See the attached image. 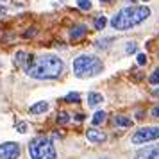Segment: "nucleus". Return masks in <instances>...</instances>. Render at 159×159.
<instances>
[{
  "mask_svg": "<svg viewBox=\"0 0 159 159\" xmlns=\"http://www.w3.org/2000/svg\"><path fill=\"white\" fill-rule=\"evenodd\" d=\"M29 59H30L29 54H25V52L20 50V52H16V56H15V65L16 66H27Z\"/></svg>",
  "mask_w": 159,
  "mask_h": 159,
  "instance_id": "10",
  "label": "nucleus"
},
{
  "mask_svg": "<svg viewBox=\"0 0 159 159\" xmlns=\"http://www.w3.org/2000/svg\"><path fill=\"white\" fill-rule=\"evenodd\" d=\"M68 120H70V116H68V113H65V111H61L57 115V123H68Z\"/></svg>",
  "mask_w": 159,
  "mask_h": 159,
  "instance_id": "18",
  "label": "nucleus"
},
{
  "mask_svg": "<svg viewBox=\"0 0 159 159\" xmlns=\"http://www.w3.org/2000/svg\"><path fill=\"white\" fill-rule=\"evenodd\" d=\"M65 70V63L57 57V56H39V57H32L30 56L29 63L25 66V72L32 79L39 80H48V79H57Z\"/></svg>",
  "mask_w": 159,
  "mask_h": 159,
  "instance_id": "1",
  "label": "nucleus"
},
{
  "mask_svg": "<svg viewBox=\"0 0 159 159\" xmlns=\"http://www.w3.org/2000/svg\"><path fill=\"white\" fill-rule=\"evenodd\" d=\"M104 120H106V113H104V111H97L93 115V120H91V122H93V125H100Z\"/></svg>",
  "mask_w": 159,
  "mask_h": 159,
  "instance_id": "14",
  "label": "nucleus"
},
{
  "mask_svg": "<svg viewBox=\"0 0 159 159\" xmlns=\"http://www.w3.org/2000/svg\"><path fill=\"white\" fill-rule=\"evenodd\" d=\"M73 73L79 77V79H88V77H95L104 70V65L102 61L97 56H88V54H82L79 57H75L73 61Z\"/></svg>",
  "mask_w": 159,
  "mask_h": 159,
  "instance_id": "3",
  "label": "nucleus"
},
{
  "mask_svg": "<svg viewBox=\"0 0 159 159\" xmlns=\"http://www.w3.org/2000/svg\"><path fill=\"white\" fill-rule=\"evenodd\" d=\"M154 95H159V88H156V89H154Z\"/></svg>",
  "mask_w": 159,
  "mask_h": 159,
  "instance_id": "28",
  "label": "nucleus"
},
{
  "mask_svg": "<svg viewBox=\"0 0 159 159\" xmlns=\"http://www.w3.org/2000/svg\"><path fill=\"white\" fill-rule=\"evenodd\" d=\"M20 157V145L15 141L0 145V159H18Z\"/></svg>",
  "mask_w": 159,
  "mask_h": 159,
  "instance_id": "6",
  "label": "nucleus"
},
{
  "mask_svg": "<svg viewBox=\"0 0 159 159\" xmlns=\"http://www.w3.org/2000/svg\"><path fill=\"white\" fill-rule=\"evenodd\" d=\"M134 159H159V145H147L139 148Z\"/></svg>",
  "mask_w": 159,
  "mask_h": 159,
  "instance_id": "7",
  "label": "nucleus"
},
{
  "mask_svg": "<svg viewBox=\"0 0 159 159\" xmlns=\"http://www.w3.org/2000/svg\"><path fill=\"white\" fill-rule=\"evenodd\" d=\"M136 61H138V65L139 66H143V65H147V56H145V54H138L136 56Z\"/></svg>",
  "mask_w": 159,
  "mask_h": 159,
  "instance_id": "22",
  "label": "nucleus"
},
{
  "mask_svg": "<svg viewBox=\"0 0 159 159\" xmlns=\"http://www.w3.org/2000/svg\"><path fill=\"white\" fill-rule=\"evenodd\" d=\"M100 102H104V97H102L100 93H95V91H93V93H89V95H88V104H89L91 107L98 106Z\"/></svg>",
  "mask_w": 159,
  "mask_h": 159,
  "instance_id": "13",
  "label": "nucleus"
},
{
  "mask_svg": "<svg viewBox=\"0 0 159 159\" xmlns=\"http://www.w3.org/2000/svg\"><path fill=\"white\" fill-rule=\"evenodd\" d=\"M106 23H107V20L104 18V16H98V18H95V29H104L106 27Z\"/></svg>",
  "mask_w": 159,
  "mask_h": 159,
  "instance_id": "16",
  "label": "nucleus"
},
{
  "mask_svg": "<svg viewBox=\"0 0 159 159\" xmlns=\"http://www.w3.org/2000/svg\"><path fill=\"white\" fill-rule=\"evenodd\" d=\"M29 154L30 159H56V147L52 143V139L45 136H36L34 139H30L29 143Z\"/></svg>",
  "mask_w": 159,
  "mask_h": 159,
  "instance_id": "4",
  "label": "nucleus"
},
{
  "mask_svg": "<svg viewBox=\"0 0 159 159\" xmlns=\"http://www.w3.org/2000/svg\"><path fill=\"white\" fill-rule=\"evenodd\" d=\"M109 43H111V38H106V39H100L97 41V48H107Z\"/></svg>",
  "mask_w": 159,
  "mask_h": 159,
  "instance_id": "19",
  "label": "nucleus"
},
{
  "mask_svg": "<svg viewBox=\"0 0 159 159\" xmlns=\"http://www.w3.org/2000/svg\"><path fill=\"white\" fill-rule=\"evenodd\" d=\"M86 138L91 141V143H104V141L107 139V136H106L104 132H100V130H97V129H88L86 130Z\"/></svg>",
  "mask_w": 159,
  "mask_h": 159,
  "instance_id": "8",
  "label": "nucleus"
},
{
  "mask_svg": "<svg viewBox=\"0 0 159 159\" xmlns=\"http://www.w3.org/2000/svg\"><path fill=\"white\" fill-rule=\"evenodd\" d=\"M130 2H136V0H130Z\"/></svg>",
  "mask_w": 159,
  "mask_h": 159,
  "instance_id": "31",
  "label": "nucleus"
},
{
  "mask_svg": "<svg viewBox=\"0 0 159 159\" xmlns=\"http://www.w3.org/2000/svg\"><path fill=\"white\" fill-rule=\"evenodd\" d=\"M150 82H152V84H157V82H159V68H156L154 73L150 75Z\"/></svg>",
  "mask_w": 159,
  "mask_h": 159,
  "instance_id": "21",
  "label": "nucleus"
},
{
  "mask_svg": "<svg viewBox=\"0 0 159 159\" xmlns=\"http://www.w3.org/2000/svg\"><path fill=\"white\" fill-rule=\"evenodd\" d=\"M150 115H152V116H156V118H159V106H156V107H152Z\"/></svg>",
  "mask_w": 159,
  "mask_h": 159,
  "instance_id": "24",
  "label": "nucleus"
},
{
  "mask_svg": "<svg viewBox=\"0 0 159 159\" xmlns=\"http://www.w3.org/2000/svg\"><path fill=\"white\" fill-rule=\"evenodd\" d=\"M34 34H36V30L32 29V30H27V32H25V38H30V36H34Z\"/></svg>",
  "mask_w": 159,
  "mask_h": 159,
  "instance_id": "25",
  "label": "nucleus"
},
{
  "mask_svg": "<svg viewBox=\"0 0 159 159\" xmlns=\"http://www.w3.org/2000/svg\"><path fill=\"white\" fill-rule=\"evenodd\" d=\"M115 125H118V127H130V125H132V120L127 118V116H123V115H116L115 116Z\"/></svg>",
  "mask_w": 159,
  "mask_h": 159,
  "instance_id": "12",
  "label": "nucleus"
},
{
  "mask_svg": "<svg viewBox=\"0 0 159 159\" xmlns=\"http://www.w3.org/2000/svg\"><path fill=\"white\" fill-rule=\"evenodd\" d=\"M77 6L80 9H84V11H89L91 9V2L89 0H77Z\"/></svg>",
  "mask_w": 159,
  "mask_h": 159,
  "instance_id": "17",
  "label": "nucleus"
},
{
  "mask_svg": "<svg viewBox=\"0 0 159 159\" xmlns=\"http://www.w3.org/2000/svg\"><path fill=\"white\" fill-rule=\"evenodd\" d=\"M65 100L70 102V104H73V102L77 104V102H80V95H79V93H73V91H72V93H68V95L65 97Z\"/></svg>",
  "mask_w": 159,
  "mask_h": 159,
  "instance_id": "15",
  "label": "nucleus"
},
{
  "mask_svg": "<svg viewBox=\"0 0 159 159\" xmlns=\"http://www.w3.org/2000/svg\"><path fill=\"white\" fill-rule=\"evenodd\" d=\"M77 120H79V122H80V120H84V115H82V113H79V115H77Z\"/></svg>",
  "mask_w": 159,
  "mask_h": 159,
  "instance_id": "26",
  "label": "nucleus"
},
{
  "mask_svg": "<svg viewBox=\"0 0 159 159\" xmlns=\"http://www.w3.org/2000/svg\"><path fill=\"white\" fill-rule=\"evenodd\" d=\"M100 159H107V157H100Z\"/></svg>",
  "mask_w": 159,
  "mask_h": 159,
  "instance_id": "30",
  "label": "nucleus"
},
{
  "mask_svg": "<svg viewBox=\"0 0 159 159\" xmlns=\"http://www.w3.org/2000/svg\"><path fill=\"white\" fill-rule=\"evenodd\" d=\"M48 111V102H36L34 106H30V115H43V113H47Z\"/></svg>",
  "mask_w": 159,
  "mask_h": 159,
  "instance_id": "9",
  "label": "nucleus"
},
{
  "mask_svg": "<svg viewBox=\"0 0 159 159\" xmlns=\"http://www.w3.org/2000/svg\"><path fill=\"white\" fill-rule=\"evenodd\" d=\"M100 2H109V0H100Z\"/></svg>",
  "mask_w": 159,
  "mask_h": 159,
  "instance_id": "29",
  "label": "nucleus"
},
{
  "mask_svg": "<svg viewBox=\"0 0 159 159\" xmlns=\"http://www.w3.org/2000/svg\"><path fill=\"white\" fill-rule=\"evenodd\" d=\"M154 139H159V127H143V129H138L130 141L134 145H141V143H148V141H154Z\"/></svg>",
  "mask_w": 159,
  "mask_h": 159,
  "instance_id": "5",
  "label": "nucleus"
},
{
  "mask_svg": "<svg viewBox=\"0 0 159 159\" xmlns=\"http://www.w3.org/2000/svg\"><path fill=\"white\" fill-rule=\"evenodd\" d=\"M150 16V9L147 6H130L123 7L111 18V27L116 30H129L139 25Z\"/></svg>",
  "mask_w": 159,
  "mask_h": 159,
  "instance_id": "2",
  "label": "nucleus"
},
{
  "mask_svg": "<svg viewBox=\"0 0 159 159\" xmlns=\"http://www.w3.org/2000/svg\"><path fill=\"white\" fill-rule=\"evenodd\" d=\"M125 52H127V54H134V52H136V43H134V41H129L127 47H125Z\"/></svg>",
  "mask_w": 159,
  "mask_h": 159,
  "instance_id": "20",
  "label": "nucleus"
},
{
  "mask_svg": "<svg viewBox=\"0 0 159 159\" xmlns=\"http://www.w3.org/2000/svg\"><path fill=\"white\" fill-rule=\"evenodd\" d=\"M86 32H88L86 25H77V27H73V29L70 30V38H72V39H79V38H82Z\"/></svg>",
  "mask_w": 159,
  "mask_h": 159,
  "instance_id": "11",
  "label": "nucleus"
},
{
  "mask_svg": "<svg viewBox=\"0 0 159 159\" xmlns=\"http://www.w3.org/2000/svg\"><path fill=\"white\" fill-rule=\"evenodd\" d=\"M2 15H6V7H2V6H0V16Z\"/></svg>",
  "mask_w": 159,
  "mask_h": 159,
  "instance_id": "27",
  "label": "nucleus"
},
{
  "mask_svg": "<svg viewBox=\"0 0 159 159\" xmlns=\"http://www.w3.org/2000/svg\"><path fill=\"white\" fill-rule=\"evenodd\" d=\"M16 129H18V132L25 134V132H27V123H25V122H20L18 125H16Z\"/></svg>",
  "mask_w": 159,
  "mask_h": 159,
  "instance_id": "23",
  "label": "nucleus"
}]
</instances>
